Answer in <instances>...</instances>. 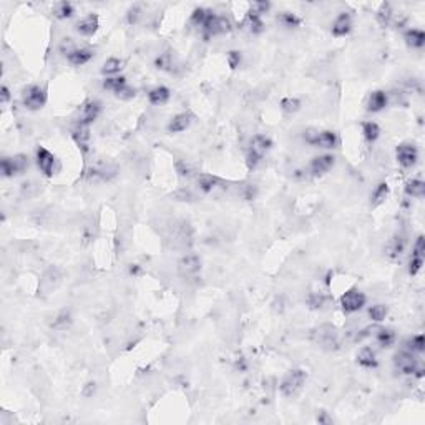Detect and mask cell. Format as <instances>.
<instances>
[{
  "mask_svg": "<svg viewBox=\"0 0 425 425\" xmlns=\"http://www.w3.org/2000/svg\"><path fill=\"white\" fill-rule=\"evenodd\" d=\"M357 362H359V365H362V367H365V369H375L377 364H379L377 362L375 352L370 347L360 349V352L357 354Z\"/></svg>",
  "mask_w": 425,
  "mask_h": 425,
  "instance_id": "20",
  "label": "cell"
},
{
  "mask_svg": "<svg viewBox=\"0 0 425 425\" xmlns=\"http://www.w3.org/2000/svg\"><path fill=\"white\" fill-rule=\"evenodd\" d=\"M377 19H379V22L382 25H389L390 19H392V9L389 4H382L379 12H377Z\"/></svg>",
  "mask_w": 425,
  "mask_h": 425,
  "instance_id": "38",
  "label": "cell"
},
{
  "mask_svg": "<svg viewBox=\"0 0 425 425\" xmlns=\"http://www.w3.org/2000/svg\"><path fill=\"white\" fill-rule=\"evenodd\" d=\"M0 168L5 178L15 176V174H22L27 168H29V158L25 155H15L14 158H2L0 161Z\"/></svg>",
  "mask_w": 425,
  "mask_h": 425,
  "instance_id": "5",
  "label": "cell"
},
{
  "mask_svg": "<svg viewBox=\"0 0 425 425\" xmlns=\"http://www.w3.org/2000/svg\"><path fill=\"white\" fill-rule=\"evenodd\" d=\"M92 57H93V50H90V49H75L67 55L68 62L75 67H82L85 63H88L92 60Z\"/></svg>",
  "mask_w": 425,
  "mask_h": 425,
  "instance_id": "18",
  "label": "cell"
},
{
  "mask_svg": "<svg viewBox=\"0 0 425 425\" xmlns=\"http://www.w3.org/2000/svg\"><path fill=\"white\" fill-rule=\"evenodd\" d=\"M123 65H125V62L120 60V58H108V60L103 63L102 73L103 75H116V73H120L123 70Z\"/></svg>",
  "mask_w": 425,
  "mask_h": 425,
  "instance_id": "28",
  "label": "cell"
},
{
  "mask_svg": "<svg viewBox=\"0 0 425 425\" xmlns=\"http://www.w3.org/2000/svg\"><path fill=\"white\" fill-rule=\"evenodd\" d=\"M362 133H364L365 140H367L369 143H374L380 135V128L375 121H365V123L362 125Z\"/></svg>",
  "mask_w": 425,
  "mask_h": 425,
  "instance_id": "30",
  "label": "cell"
},
{
  "mask_svg": "<svg viewBox=\"0 0 425 425\" xmlns=\"http://www.w3.org/2000/svg\"><path fill=\"white\" fill-rule=\"evenodd\" d=\"M307 304H309L311 309H321L326 304V296L321 294V292H311L309 297H307Z\"/></svg>",
  "mask_w": 425,
  "mask_h": 425,
  "instance_id": "37",
  "label": "cell"
},
{
  "mask_svg": "<svg viewBox=\"0 0 425 425\" xmlns=\"http://www.w3.org/2000/svg\"><path fill=\"white\" fill-rule=\"evenodd\" d=\"M141 14V9L138 7V5H135V7H131L128 10V22L130 24H136L138 22V17H140Z\"/></svg>",
  "mask_w": 425,
  "mask_h": 425,
  "instance_id": "50",
  "label": "cell"
},
{
  "mask_svg": "<svg viewBox=\"0 0 425 425\" xmlns=\"http://www.w3.org/2000/svg\"><path fill=\"white\" fill-rule=\"evenodd\" d=\"M341 306L345 314L350 312H357L365 306V296L357 289H350L341 297Z\"/></svg>",
  "mask_w": 425,
  "mask_h": 425,
  "instance_id": "7",
  "label": "cell"
},
{
  "mask_svg": "<svg viewBox=\"0 0 425 425\" xmlns=\"http://www.w3.org/2000/svg\"><path fill=\"white\" fill-rule=\"evenodd\" d=\"M418 159L417 148L410 143H402L397 146V161L402 168H412Z\"/></svg>",
  "mask_w": 425,
  "mask_h": 425,
  "instance_id": "8",
  "label": "cell"
},
{
  "mask_svg": "<svg viewBox=\"0 0 425 425\" xmlns=\"http://www.w3.org/2000/svg\"><path fill=\"white\" fill-rule=\"evenodd\" d=\"M221 184L220 178L211 176V174H201L198 178V186L203 193H212V191L218 189V186Z\"/></svg>",
  "mask_w": 425,
  "mask_h": 425,
  "instance_id": "24",
  "label": "cell"
},
{
  "mask_svg": "<svg viewBox=\"0 0 425 425\" xmlns=\"http://www.w3.org/2000/svg\"><path fill=\"white\" fill-rule=\"evenodd\" d=\"M387 103H389V98H387V93L384 90H375V92L370 93L369 97V103H367V110L375 113V111L384 110Z\"/></svg>",
  "mask_w": 425,
  "mask_h": 425,
  "instance_id": "14",
  "label": "cell"
},
{
  "mask_svg": "<svg viewBox=\"0 0 425 425\" xmlns=\"http://www.w3.org/2000/svg\"><path fill=\"white\" fill-rule=\"evenodd\" d=\"M405 193L412 198H422L425 194V183L422 179H410L405 183Z\"/></svg>",
  "mask_w": 425,
  "mask_h": 425,
  "instance_id": "27",
  "label": "cell"
},
{
  "mask_svg": "<svg viewBox=\"0 0 425 425\" xmlns=\"http://www.w3.org/2000/svg\"><path fill=\"white\" fill-rule=\"evenodd\" d=\"M337 135L334 131L324 130L317 133V138L314 141V146H321V148H336L337 146Z\"/></svg>",
  "mask_w": 425,
  "mask_h": 425,
  "instance_id": "19",
  "label": "cell"
},
{
  "mask_svg": "<svg viewBox=\"0 0 425 425\" xmlns=\"http://www.w3.org/2000/svg\"><path fill=\"white\" fill-rule=\"evenodd\" d=\"M115 97H118V98H121V100H131L133 97H135V88H131V87H128V85H126V87L121 88L120 92L115 95Z\"/></svg>",
  "mask_w": 425,
  "mask_h": 425,
  "instance_id": "47",
  "label": "cell"
},
{
  "mask_svg": "<svg viewBox=\"0 0 425 425\" xmlns=\"http://www.w3.org/2000/svg\"><path fill=\"white\" fill-rule=\"evenodd\" d=\"M201 271V259L193 253H188L178 261V273L183 279H193Z\"/></svg>",
  "mask_w": 425,
  "mask_h": 425,
  "instance_id": "6",
  "label": "cell"
},
{
  "mask_svg": "<svg viewBox=\"0 0 425 425\" xmlns=\"http://www.w3.org/2000/svg\"><path fill=\"white\" fill-rule=\"evenodd\" d=\"M261 158H263V155H259V153L253 151V150H249V151H248V156H246L248 166L251 168V169H254V168L258 166L259 163H261Z\"/></svg>",
  "mask_w": 425,
  "mask_h": 425,
  "instance_id": "44",
  "label": "cell"
},
{
  "mask_svg": "<svg viewBox=\"0 0 425 425\" xmlns=\"http://www.w3.org/2000/svg\"><path fill=\"white\" fill-rule=\"evenodd\" d=\"M317 420L321 422V423H331V422H332L331 418H327V417H326V412H322V413H321V417L317 415Z\"/></svg>",
  "mask_w": 425,
  "mask_h": 425,
  "instance_id": "52",
  "label": "cell"
},
{
  "mask_svg": "<svg viewBox=\"0 0 425 425\" xmlns=\"http://www.w3.org/2000/svg\"><path fill=\"white\" fill-rule=\"evenodd\" d=\"M269 9H271V4H269V2H254V4H251V9H249V12H251V14H256V15H259V17H261V15L268 12Z\"/></svg>",
  "mask_w": 425,
  "mask_h": 425,
  "instance_id": "43",
  "label": "cell"
},
{
  "mask_svg": "<svg viewBox=\"0 0 425 425\" xmlns=\"http://www.w3.org/2000/svg\"><path fill=\"white\" fill-rule=\"evenodd\" d=\"M208 12L209 10H206V9H196L193 12V15H191V22H193L194 25L201 27L204 24L206 17H208Z\"/></svg>",
  "mask_w": 425,
  "mask_h": 425,
  "instance_id": "42",
  "label": "cell"
},
{
  "mask_svg": "<svg viewBox=\"0 0 425 425\" xmlns=\"http://www.w3.org/2000/svg\"><path fill=\"white\" fill-rule=\"evenodd\" d=\"M352 29V20H350L349 14H341L336 19V22L332 24V35L336 37H345Z\"/></svg>",
  "mask_w": 425,
  "mask_h": 425,
  "instance_id": "16",
  "label": "cell"
},
{
  "mask_svg": "<svg viewBox=\"0 0 425 425\" xmlns=\"http://www.w3.org/2000/svg\"><path fill=\"white\" fill-rule=\"evenodd\" d=\"M271 146H273V141H271L269 136H266V135H256V136H253L251 148H249V150L256 151V153H259V155H264L266 151L271 150Z\"/></svg>",
  "mask_w": 425,
  "mask_h": 425,
  "instance_id": "22",
  "label": "cell"
},
{
  "mask_svg": "<svg viewBox=\"0 0 425 425\" xmlns=\"http://www.w3.org/2000/svg\"><path fill=\"white\" fill-rule=\"evenodd\" d=\"M278 20H279L281 25L286 27V29H296V27H299V24H301L299 17H297V15H294V14H291V12L279 14V15H278Z\"/></svg>",
  "mask_w": 425,
  "mask_h": 425,
  "instance_id": "32",
  "label": "cell"
},
{
  "mask_svg": "<svg viewBox=\"0 0 425 425\" xmlns=\"http://www.w3.org/2000/svg\"><path fill=\"white\" fill-rule=\"evenodd\" d=\"M243 25L246 27V29L251 32V34H261V32L264 30V24H263V20H261V17H259V15H256V14H251V12H248V15H246V19H244V22H243Z\"/></svg>",
  "mask_w": 425,
  "mask_h": 425,
  "instance_id": "25",
  "label": "cell"
},
{
  "mask_svg": "<svg viewBox=\"0 0 425 425\" xmlns=\"http://www.w3.org/2000/svg\"><path fill=\"white\" fill-rule=\"evenodd\" d=\"M317 133H319V130H316V128H307V130L304 131V140H306V143H309V145L314 146V141H316V138H317Z\"/></svg>",
  "mask_w": 425,
  "mask_h": 425,
  "instance_id": "49",
  "label": "cell"
},
{
  "mask_svg": "<svg viewBox=\"0 0 425 425\" xmlns=\"http://www.w3.org/2000/svg\"><path fill=\"white\" fill-rule=\"evenodd\" d=\"M10 100V92L7 87H2V90H0V102L2 103H7Z\"/></svg>",
  "mask_w": 425,
  "mask_h": 425,
  "instance_id": "51",
  "label": "cell"
},
{
  "mask_svg": "<svg viewBox=\"0 0 425 425\" xmlns=\"http://www.w3.org/2000/svg\"><path fill=\"white\" fill-rule=\"evenodd\" d=\"M319 344L326 349H336L337 347V334L336 329L331 326H324L319 329Z\"/></svg>",
  "mask_w": 425,
  "mask_h": 425,
  "instance_id": "13",
  "label": "cell"
},
{
  "mask_svg": "<svg viewBox=\"0 0 425 425\" xmlns=\"http://www.w3.org/2000/svg\"><path fill=\"white\" fill-rule=\"evenodd\" d=\"M126 78L125 77H110V78H105L103 82V88L105 90H110V92H113L115 95L120 92L121 88L126 87Z\"/></svg>",
  "mask_w": 425,
  "mask_h": 425,
  "instance_id": "29",
  "label": "cell"
},
{
  "mask_svg": "<svg viewBox=\"0 0 425 425\" xmlns=\"http://www.w3.org/2000/svg\"><path fill=\"white\" fill-rule=\"evenodd\" d=\"M394 364L397 370H400L402 374L405 375H412V374H417L418 377H422V367L418 365V360L413 357L412 352H408V350H402V352L395 354L394 357Z\"/></svg>",
  "mask_w": 425,
  "mask_h": 425,
  "instance_id": "4",
  "label": "cell"
},
{
  "mask_svg": "<svg viewBox=\"0 0 425 425\" xmlns=\"http://www.w3.org/2000/svg\"><path fill=\"white\" fill-rule=\"evenodd\" d=\"M73 12H75V10H73L72 4L60 2L55 7V10H53V15H55L57 19H60V20H65V19H70L72 15H73Z\"/></svg>",
  "mask_w": 425,
  "mask_h": 425,
  "instance_id": "33",
  "label": "cell"
},
{
  "mask_svg": "<svg viewBox=\"0 0 425 425\" xmlns=\"http://www.w3.org/2000/svg\"><path fill=\"white\" fill-rule=\"evenodd\" d=\"M422 266H423V258L412 256V261H410V268H408V273H410L412 276H415L418 271L422 269Z\"/></svg>",
  "mask_w": 425,
  "mask_h": 425,
  "instance_id": "46",
  "label": "cell"
},
{
  "mask_svg": "<svg viewBox=\"0 0 425 425\" xmlns=\"http://www.w3.org/2000/svg\"><path fill=\"white\" fill-rule=\"evenodd\" d=\"M387 193H389V186H387V183H380L375 188L374 194H372V199H374V203H380V201H384Z\"/></svg>",
  "mask_w": 425,
  "mask_h": 425,
  "instance_id": "40",
  "label": "cell"
},
{
  "mask_svg": "<svg viewBox=\"0 0 425 425\" xmlns=\"http://www.w3.org/2000/svg\"><path fill=\"white\" fill-rule=\"evenodd\" d=\"M408 347H410L412 350H415V352H423L425 350V337L422 336V334L412 337L410 341H408Z\"/></svg>",
  "mask_w": 425,
  "mask_h": 425,
  "instance_id": "41",
  "label": "cell"
},
{
  "mask_svg": "<svg viewBox=\"0 0 425 425\" xmlns=\"http://www.w3.org/2000/svg\"><path fill=\"white\" fill-rule=\"evenodd\" d=\"M22 103L27 110H40L47 103V93L40 85H29L22 90Z\"/></svg>",
  "mask_w": 425,
  "mask_h": 425,
  "instance_id": "2",
  "label": "cell"
},
{
  "mask_svg": "<svg viewBox=\"0 0 425 425\" xmlns=\"http://www.w3.org/2000/svg\"><path fill=\"white\" fill-rule=\"evenodd\" d=\"M375 337H377V342H379L382 347H390V345L395 342V332L392 331V329H379Z\"/></svg>",
  "mask_w": 425,
  "mask_h": 425,
  "instance_id": "31",
  "label": "cell"
},
{
  "mask_svg": "<svg viewBox=\"0 0 425 425\" xmlns=\"http://www.w3.org/2000/svg\"><path fill=\"white\" fill-rule=\"evenodd\" d=\"M306 382V372L302 369H292L281 382V394L284 397H294Z\"/></svg>",
  "mask_w": 425,
  "mask_h": 425,
  "instance_id": "1",
  "label": "cell"
},
{
  "mask_svg": "<svg viewBox=\"0 0 425 425\" xmlns=\"http://www.w3.org/2000/svg\"><path fill=\"white\" fill-rule=\"evenodd\" d=\"M100 111H102V103H100L98 100H87V102L82 105V108H80L78 123H83V125L93 123V121L98 118Z\"/></svg>",
  "mask_w": 425,
  "mask_h": 425,
  "instance_id": "9",
  "label": "cell"
},
{
  "mask_svg": "<svg viewBox=\"0 0 425 425\" xmlns=\"http://www.w3.org/2000/svg\"><path fill=\"white\" fill-rule=\"evenodd\" d=\"M334 161H336V158L332 155L316 156V158H312V161L309 164V171L311 174H314V176H321V174L327 173L329 169L334 166Z\"/></svg>",
  "mask_w": 425,
  "mask_h": 425,
  "instance_id": "11",
  "label": "cell"
},
{
  "mask_svg": "<svg viewBox=\"0 0 425 425\" xmlns=\"http://www.w3.org/2000/svg\"><path fill=\"white\" fill-rule=\"evenodd\" d=\"M148 100L153 105H164L169 100V90L166 87H155L148 93Z\"/></svg>",
  "mask_w": 425,
  "mask_h": 425,
  "instance_id": "23",
  "label": "cell"
},
{
  "mask_svg": "<svg viewBox=\"0 0 425 425\" xmlns=\"http://www.w3.org/2000/svg\"><path fill=\"white\" fill-rule=\"evenodd\" d=\"M191 120H193V116H191L189 113H178L176 116H173L171 121L168 123V131L169 133H181L191 125Z\"/></svg>",
  "mask_w": 425,
  "mask_h": 425,
  "instance_id": "17",
  "label": "cell"
},
{
  "mask_svg": "<svg viewBox=\"0 0 425 425\" xmlns=\"http://www.w3.org/2000/svg\"><path fill=\"white\" fill-rule=\"evenodd\" d=\"M423 254H425V238L418 236L415 244H413V256H415V258H423Z\"/></svg>",
  "mask_w": 425,
  "mask_h": 425,
  "instance_id": "45",
  "label": "cell"
},
{
  "mask_svg": "<svg viewBox=\"0 0 425 425\" xmlns=\"http://www.w3.org/2000/svg\"><path fill=\"white\" fill-rule=\"evenodd\" d=\"M37 164H39L40 171L45 174V176H52L53 169H55V156L53 153H50L47 148L39 146L37 148Z\"/></svg>",
  "mask_w": 425,
  "mask_h": 425,
  "instance_id": "10",
  "label": "cell"
},
{
  "mask_svg": "<svg viewBox=\"0 0 425 425\" xmlns=\"http://www.w3.org/2000/svg\"><path fill=\"white\" fill-rule=\"evenodd\" d=\"M228 62H230V67L231 68H236L239 63H241V53L239 52H230L228 53Z\"/></svg>",
  "mask_w": 425,
  "mask_h": 425,
  "instance_id": "48",
  "label": "cell"
},
{
  "mask_svg": "<svg viewBox=\"0 0 425 425\" xmlns=\"http://www.w3.org/2000/svg\"><path fill=\"white\" fill-rule=\"evenodd\" d=\"M72 138L75 140L80 150H82L83 153H87L88 151V143H90V125L77 123L72 128Z\"/></svg>",
  "mask_w": 425,
  "mask_h": 425,
  "instance_id": "12",
  "label": "cell"
},
{
  "mask_svg": "<svg viewBox=\"0 0 425 425\" xmlns=\"http://www.w3.org/2000/svg\"><path fill=\"white\" fill-rule=\"evenodd\" d=\"M403 249H405V239H403V236H395L387 246V256L395 259L403 253Z\"/></svg>",
  "mask_w": 425,
  "mask_h": 425,
  "instance_id": "26",
  "label": "cell"
},
{
  "mask_svg": "<svg viewBox=\"0 0 425 425\" xmlns=\"http://www.w3.org/2000/svg\"><path fill=\"white\" fill-rule=\"evenodd\" d=\"M387 312H389L387 306H384V304H375V306H372L370 309H369V317L372 319V321L380 322V321H384V319H385Z\"/></svg>",
  "mask_w": 425,
  "mask_h": 425,
  "instance_id": "35",
  "label": "cell"
},
{
  "mask_svg": "<svg viewBox=\"0 0 425 425\" xmlns=\"http://www.w3.org/2000/svg\"><path fill=\"white\" fill-rule=\"evenodd\" d=\"M72 319H70V314L68 312H60V314L57 316V319L53 321V327L55 329H67L68 326H70Z\"/></svg>",
  "mask_w": 425,
  "mask_h": 425,
  "instance_id": "39",
  "label": "cell"
},
{
  "mask_svg": "<svg viewBox=\"0 0 425 425\" xmlns=\"http://www.w3.org/2000/svg\"><path fill=\"white\" fill-rule=\"evenodd\" d=\"M281 108H283V111H286V113H296V111L301 108V102L292 97L283 98L281 100Z\"/></svg>",
  "mask_w": 425,
  "mask_h": 425,
  "instance_id": "36",
  "label": "cell"
},
{
  "mask_svg": "<svg viewBox=\"0 0 425 425\" xmlns=\"http://www.w3.org/2000/svg\"><path fill=\"white\" fill-rule=\"evenodd\" d=\"M405 42L408 47H412V49H422V47L425 45V34L422 30L418 29H410L405 32Z\"/></svg>",
  "mask_w": 425,
  "mask_h": 425,
  "instance_id": "21",
  "label": "cell"
},
{
  "mask_svg": "<svg viewBox=\"0 0 425 425\" xmlns=\"http://www.w3.org/2000/svg\"><path fill=\"white\" fill-rule=\"evenodd\" d=\"M97 30H98V17H97V15H93V14L87 15V17L82 19L77 24V32H78V34L85 35V37L93 35Z\"/></svg>",
  "mask_w": 425,
  "mask_h": 425,
  "instance_id": "15",
  "label": "cell"
},
{
  "mask_svg": "<svg viewBox=\"0 0 425 425\" xmlns=\"http://www.w3.org/2000/svg\"><path fill=\"white\" fill-rule=\"evenodd\" d=\"M206 37H215V35H221V34H228L231 32V22L226 17H220V15H215L212 12H208V17H206L204 24L201 25Z\"/></svg>",
  "mask_w": 425,
  "mask_h": 425,
  "instance_id": "3",
  "label": "cell"
},
{
  "mask_svg": "<svg viewBox=\"0 0 425 425\" xmlns=\"http://www.w3.org/2000/svg\"><path fill=\"white\" fill-rule=\"evenodd\" d=\"M155 67L158 68V70H164V72H173L174 68V62L171 55H168V53H163V55H159L156 60H155Z\"/></svg>",
  "mask_w": 425,
  "mask_h": 425,
  "instance_id": "34",
  "label": "cell"
}]
</instances>
